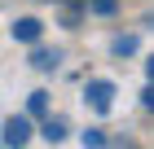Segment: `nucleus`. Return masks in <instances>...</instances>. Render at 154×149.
<instances>
[{"mask_svg": "<svg viewBox=\"0 0 154 149\" xmlns=\"http://www.w3.org/2000/svg\"><path fill=\"white\" fill-rule=\"evenodd\" d=\"M84 101L93 105L97 114H110V105H115V83L110 79H88L84 83Z\"/></svg>", "mask_w": 154, "mask_h": 149, "instance_id": "f257e3e1", "label": "nucleus"}, {"mask_svg": "<svg viewBox=\"0 0 154 149\" xmlns=\"http://www.w3.org/2000/svg\"><path fill=\"white\" fill-rule=\"evenodd\" d=\"M26 140H31V118H22V114L5 118V127H0V145H26Z\"/></svg>", "mask_w": 154, "mask_h": 149, "instance_id": "f03ea898", "label": "nucleus"}, {"mask_svg": "<svg viewBox=\"0 0 154 149\" xmlns=\"http://www.w3.org/2000/svg\"><path fill=\"white\" fill-rule=\"evenodd\" d=\"M9 35L18 44H35L40 35H44V22H40V18H18V22L9 26Z\"/></svg>", "mask_w": 154, "mask_h": 149, "instance_id": "7ed1b4c3", "label": "nucleus"}, {"mask_svg": "<svg viewBox=\"0 0 154 149\" xmlns=\"http://www.w3.org/2000/svg\"><path fill=\"white\" fill-rule=\"evenodd\" d=\"M31 66H35V70H57L62 66V53H57V48H44L35 40V44H31Z\"/></svg>", "mask_w": 154, "mask_h": 149, "instance_id": "20e7f679", "label": "nucleus"}, {"mask_svg": "<svg viewBox=\"0 0 154 149\" xmlns=\"http://www.w3.org/2000/svg\"><path fill=\"white\" fill-rule=\"evenodd\" d=\"M66 132H71V127H66V118H62V114H48L44 123H40V136H44L48 145H62V140H66Z\"/></svg>", "mask_w": 154, "mask_h": 149, "instance_id": "39448f33", "label": "nucleus"}, {"mask_svg": "<svg viewBox=\"0 0 154 149\" xmlns=\"http://www.w3.org/2000/svg\"><path fill=\"white\" fill-rule=\"evenodd\" d=\"M79 140H84V149L93 145V149H101V145H119L115 136H106V132H101V127H88V132H79Z\"/></svg>", "mask_w": 154, "mask_h": 149, "instance_id": "423d86ee", "label": "nucleus"}, {"mask_svg": "<svg viewBox=\"0 0 154 149\" xmlns=\"http://www.w3.org/2000/svg\"><path fill=\"white\" fill-rule=\"evenodd\" d=\"M110 53H115V57H132V53H137V35H115V40H110Z\"/></svg>", "mask_w": 154, "mask_h": 149, "instance_id": "0eeeda50", "label": "nucleus"}, {"mask_svg": "<svg viewBox=\"0 0 154 149\" xmlns=\"http://www.w3.org/2000/svg\"><path fill=\"white\" fill-rule=\"evenodd\" d=\"M26 110H31V114H48V92H31V97H26Z\"/></svg>", "mask_w": 154, "mask_h": 149, "instance_id": "6e6552de", "label": "nucleus"}, {"mask_svg": "<svg viewBox=\"0 0 154 149\" xmlns=\"http://www.w3.org/2000/svg\"><path fill=\"white\" fill-rule=\"evenodd\" d=\"M115 9H119V0H88V13H97V18H110Z\"/></svg>", "mask_w": 154, "mask_h": 149, "instance_id": "1a4fd4ad", "label": "nucleus"}, {"mask_svg": "<svg viewBox=\"0 0 154 149\" xmlns=\"http://www.w3.org/2000/svg\"><path fill=\"white\" fill-rule=\"evenodd\" d=\"M141 105H145V110H150V114H154V83H150V88L141 92Z\"/></svg>", "mask_w": 154, "mask_h": 149, "instance_id": "9d476101", "label": "nucleus"}, {"mask_svg": "<svg viewBox=\"0 0 154 149\" xmlns=\"http://www.w3.org/2000/svg\"><path fill=\"white\" fill-rule=\"evenodd\" d=\"M145 75H150V83H154V57H145Z\"/></svg>", "mask_w": 154, "mask_h": 149, "instance_id": "9b49d317", "label": "nucleus"}, {"mask_svg": "<svg viewBox=\"0 0 154 149\" xmlns=\"http://www.w3.org/2000/svg\"><path fill=\"white\" fill-rule=\"evenodd\" d=\"M145 26H154V13H145Z\"/></svg>", "mask_w": 154, "mask_h": 149, "instance_id": "f8f14e48", "label": "nucleus"}]
</instances>
